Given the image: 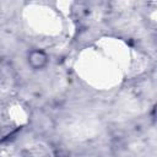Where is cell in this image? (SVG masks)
<instances>
[{"mask_svg":"<svg viewBox=\"0 0 157 157\" xmlns=\"http://www.w3.org/2000/svg\"><path fill=\"white\" fill-rule=\"evenodd\" d=\"M28 63L33 69H40L47 64V55L40 50H33L28 55Z\"/></svg>","mask_w":157,"mask_h":157,"instance_id":"1","label":"cell"}]
</instances>
